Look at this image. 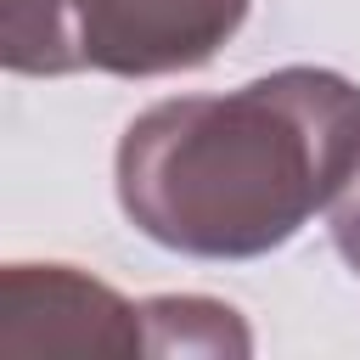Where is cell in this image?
I'll return each mask as SVG.
<instances>
[{"label": "cell", "instance_id": "obj_1", "mask_svg": "<svg viewBox=\"0 0 360 360\" xmlns=\"http://www.w3.org/2000/svg\"><path fill=\"white\" fill-rule=\"evenodd\" d=\"M360 174V90L281 68L231 96L158 101L124 129L118 202L163 248L253 259L281 248Z\"/></svg>", "mask_w": 360, "mask_h": 360}, {"label": "cell", "instance_id": "obj_2", "mask_svg": "<svg viewBox=\"0 0 360 360\" xmlns=\"http://www.w3.org/2000/svg\"><path fill=\"white\" fill-rule=\"evenodd\" d=\"M17 73H180L202 68L248 17V0H0Z\"/></svg>", "mask_w": 360, "mask_h": 360}, {"label": "cell", "instance_id": "obj_3", "mask_svg": "<svg viewBox=\"0 0 360 360\" xmlns=\"http://www.w3.org/2000/svg\"><path fill=\"white\" fill-rule=\"evenodd\" d=\"M332 242H338V253L360 270V174L338 191V202H332Z\"/></svg>", "mask_w": 360, "mask_h": 360}]
</instances>
